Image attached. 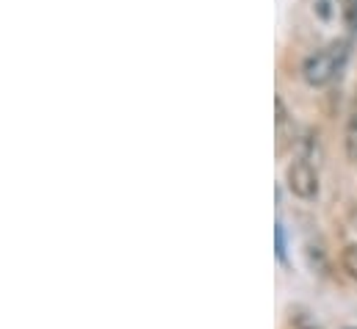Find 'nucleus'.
<instances>
[{
  "instance_id": "nucleus-1",
  "label": "nucleus",
  "mask_w": 357,
  "mask_h": 329,
  "mask_svg": "<svg viewBox=\"0 0 357 329\" xmlns=\"http://www.w3.org/2000/svg\"><path fill=\"white\" fill-rule=\"evenodd\" d=\"M347 56H349V45L347 42H333V45L310 53L305 59V64H302L305 83L313 86V89H321V86L333 83L341 75V70L347 64Z\"/></svg>"
},
{
  "instance_id": "nucleus-2",
  "label": "nucleus",
  "mask_w": 357,
  "mask_h": 329,
  "mask_svg": "<svg viewBox=\"0 0 357 329\" xmlns=\"http://www.w3.org/2000/svg\"><path fill=\"white\" fill-rule=\"evenodd\" d=\"M285 185L299 199H316L319 197V171L307 161H294L285 169Z\"/></svg>"
},
{
  "instance_id": "nucleus-3",
  "label": "nucleus",
  "mask_w": 357,
  "mask_h": 329,
  "mask_svg": "<svg viewBox=\"0 0 357 329\" xmlns=\"http://www.w3.org/2000/svg\"><path fill=\"white\" fill-rule=\"evenodd\" d=\"M302 161H307V164H319V158H321V141H319V130H305V139H302Z\"/></svg>"
},
{
  "instance_id": "nucleus-4",
  "label": "nucleus",
  "mask_w": 357,
  "mask_h": 329,
  "mask_svg": "<svg viewBox=\"0 0 357 329\" xmlns=\"http://www.w3.org/2000/svg\"><path fill=\"white\" fill-rule=\"evenodd\" d=\"M274 108H277V116H274V125H277V139H280V147H282V139H288V136H285V130H288L291 114H288V108H285L282 97H274Z\"/></svg>"
},
{
  "instance_id": "nucleus-5",
  "label": "nucleus",
  "mask_w": 357,
  "mask_h": 329,
  "mask_svg": "<svg viewBox=\"0 0 357 329\" xmlns=\"http://www.w3.org/2000/svg\"><path fill=\"white\" fill-rule=\"evenodd\" d=\"M347 155L357 161V100L352 114H349V122H347Z\"/></svg>"
},
{
  "instance_id": "nucleus-6",
  "label": "nucleus",
  "mask_w": 357,
  "mask_h": 329,
  "mask_svg": "<svg viewBox=\"0 0 357 329\" xmlns=\"http://www.w3.org/2000/svg\"><path fill=\"white\" fill-rule=\"evenodd\" d=\"M341 268L357 280V244H347V247L341 249Z\"/></svg>"
},
{
  "instance_id": "nucleus-7",
  "label": "nucleus",
  "mask_w": 357,
  "mask_h": 329,
  "mask_svg": "<svg viewBox=\"0 0 357 329\" xmlns=\"http://www.w3.org/2000/svg\"><path fill=\"white\" fill-rule=\"evenodd\" d=\"M307 263H310V268L313 271H319V274H327V268H330V263H327V254H324V249L321 247H307Z\"/></svg>"
},
{
  "instance_id": "nucleus-8",
  "label": "nucleus",
  "mask_w": 357,
  "mask_h": 329,
  "mask_svg": "<svg viewBox=\"0 0 357 329\" xmlns=\"http://www.w3.org/2000/svg\"><path fill=\"white\" fill-rule=\"evenodd\" d=\"M344 17H347V25L357 31V0H344Z\"/></svg>"
},
{
  "instance_id": "nucleus-9",
  "label": "nucleus",
  "mask_w": 357,
  "mask_h": 329,
  "mask_svg": "<svg viewBox=\"0 0 357 329\" xmlns=\"http://www.w3.org/2000/svg\"><path fill=\"white\" fill-rule=\"evenodd\" d=\"M274 238H277V257H285V236H282V224L274 227Z\"/></svg>"
}]
</instances>
